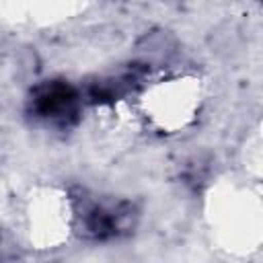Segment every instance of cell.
<instances>
[{"mask_svg": "<svg viewBox=\"0 0 263 263\" xmlns=\"http://www.w3.org/2000/svg\"><path fill=\"white\" fill-rule=\"evenodd\" d=\"M29 111L43 123L70 127L80 115V95L66 80H45L31 90Z\"/></svg>", "mask_w": 263, "mask_h": 263, "instance_id": "1", "label": "cell"}, {"mask_svg": "<svg viewBox=\"0 0 263 263\" xmlns=\"http://www.w3.org/2000/svg\"><path fill=\"white\" fill-rule=\"evenodd\" d=\"M129 216H132L129 203H119L115 208H107L103 203L92 201L82 208L80 228H82V234L88 238L107 240V238H113L119 232H123Z\"/></svg>", "mask_w": 263, "mask_h": 263, "instance_id": "2", "label": "cell"}]
</instances>
